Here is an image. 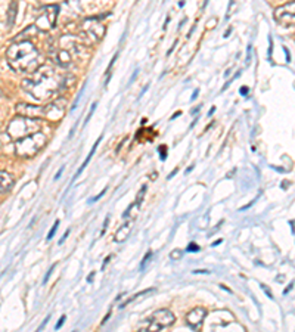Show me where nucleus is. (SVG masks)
<instances>
[{"label": "nucleus", "mask_w": 295, "mask_h": 332, "mask_svg": "<svg viewBox=\"0 0 295 332\" xmlns=\"http://www.w3.org/2000/svg\"><path fill=\"white\" fill-rule=\"evenodd\" d=\"M15 185V179L12 175L6 173V172H0V192H9Z\"/></svg>", "instance_id": "f8f14e48"}, {"label": "nucleus", "mask_w": 295, "mask_h": 332, "mask_svg": "<svg viewBox=\"0 0 295 332\" xmlns=\"http://www.w3.org/2000/svg\"><path fill=\"white\" fill-rule=\"evenodd\" d=\"M40 121L34 120V118H27V117H21L18 115L17 118H14L9 126H8V134L11 139H21L26 137L28 134L37 133L40 130Z\"/></svg>", "instance_id": "20e7f679"}, {"label": "nucleus", "mask_w": 295, "mask_h": 332, "mask_svg": "<svg viewBox=\"0 0 295 332\" xmlns=\"http://www.w3.org/2000/svg\"><path fill=\"white\" fill-rule=\"evenodd\" d=\"M289 226H291V230H292V235H294V222H292V220L289 222Z\"/></svg>", "instance_id": "de8ad7c7"}, {"label": "nucleus", "mask_w": 295, "mask_h": 332, "mask_svg": "<svg viewBox=\"0 0 295 332\" xmlns=\"http://www.w3.org/2000/svg\"><path fill=\"white\" fill-rule=\"evenodd\" d=\"M168 21H170V17H167V18H165V24H164V28H167V24H168Z\"/></svg>", "instance_id": "09e8293b"}, {"label": "nucleus", "mask_w": 295, "mask_h": 332, "mask_svg": "<svg viewBox=\"0 0 295 332\" xmlns=\"http://www.w3.org/2000/svg\"><path fill=\"white\" fill-rule=\"evenodd\" d=\"M155 291H157L155 288H149V289H145V291H142V292L136 294V297H133V298H129V300H127L126 303H123V304H121V307L124 308V307L127 306V304H130V303H132V301H134V300H137V298H140V297H145L146 294L149 295V294H152V292H155Z\"/></svg>", "instance_id": "f3484780"}, {"label": "nucleus", "mask_w": 295, "mask_h": 332, "mask_svg": "<svg viewBox=\"0 0 295 332\" xmlns=\"http://www.w3.org/2000/svg\"><path fill=\"white\" fill-rule=\"evenodd\" d=\"M274 21L282 27H292L295 23V2L285 3L274 9Z\"/></svg>", "instance_id": "0eeeda50"}, {"label": "nucleus", "mask_w": 295, "mask_h": 332, "mask_svg": "<svg viewBox=\"0 0 295 332\" xmlns=\"http://www.w3.org/2000/svg\"><path fill=\"white\" fill-rule=\"evenodd\" d=\"M137 74H139V70H136V71H134V73H133V76H132V78H130V81H129V84H132V83H133V81H134V78H136V77H137Z\"/></svg>", "instance_id": "58836bf2"}, {"label": "nucleus", "mask_w": 295, "mask_h": 332, "mask_svg": "<svg viewBox=\"0 0 295 332\" xmlns=\"http://www.w3.org/2000/svg\"><path fill=\"white\" fill-rule=\"evenodd\" d=\"M179 115H180V111H177V112H176V114H174V115L171 117V120H174V118H177Z\"/></svg>", "instance_id": "a18cd8bd"}, {"label": "nucleus", "mask_w": 295, "mask_h": 332, "mask_svg": "<svg viewBox=\"0 0 295 332\" xmlns=\"http://www.w3.org/2000/svg\"><path fill=\"white\" fill-rule=\"evenodd\" d=\"M151 256H152V251H148L146 254H145V257H143V260H142V264H140V269H143L145 267V264H146V261L151 258Z\"/></svg>", "instance_id": "b1692460"}, {"label": "nucleus", "mask_w": 295, "mask_h": 332, "mask_svg": "<svg viewBox=\"0 0 295 332\" xmlns=\"http://www.w3.org/2000/svg\"><path fill=\"white\" fill-rule=\"evenodd\" d=\"M251 45H248V49H246V62H249L251 61Z\"/></svg>", "instance_id": "f704fd0d"}, {"label": "nucleus", "mask_w": 295, "mask_h": 332, "mask_svg": "<svg viewBox=\"0 0 295 332\" xmlns=\"http://www.w3.org/2000/svg\"><path fill=\"white\" fill-rule=\"evenodd\" d=\"M158 152H161V159H165L167 158V146H161L158 149Z\"/></svg>", "instance_id": "c756f323"}, {"label": "nucleus", "mask_w": 295, "mask_h": 332, "mask_svg": "<svg viewBox=\"0 0 295 332\" xmlns=\"http://www.w3.org/2000/svg\"><path fill=\"white\" fill-rule=\"evenodd\" d=\"M96 106H98V102H93V105H92V108H90V112L87 114V117H86V120H84V126L89 123V120L92 118V115H93V112H95V109H96Z\"/></svg>", "instance_id": "4be33fe9"}, {"label": "nucleus", "mask_w": 295, "mask_h": 332, "mask_svg": "<svg viewBox=\"0 0 295 332\" xmlns=\"http://www.w3.org/2000/svg\"><path fill=\"white\" fill-rule=\"evenodd\" d=\"M248 92H249V89H248L246 86H243V87L239 89V93H241L242 96H246V95H248Z\"/></svg>", "instance_id": "2f4dec72"}, {"label": "nucleus", "mask_w": 295, "mask_h": 332, "mask_svg": "<svg viewBox=\"0 0 295 332\" xmlns=\"http://www.w3.org/2000/svg\"><path fill=\"white\" fill-rule=\"evenodd\" d=\"M198 93H199V90H198V89H196V90H195V92H193V95H192V98H190V99H192V101H195V99H196V98H198Z\"/></svg>", "instance_id": "79ce46f5"}, {"label": "nucleus", "mask_w": 295, "mask_h": 332, "mask_svg": "<svg viewBox=\"0 0 295 332\" xmlns=\"http://www.w3.org/2000/svg\"><path fill=\"white\" fill-rule=\"evenodd\" d=\"M84 30H86V33H87L93 40L102 39V36H104V33H105V27L102 26V24H99L96 20H87V21L84 23Z\"/></svg>", "instance_id": "9b49d317"}, {"label": "nucleus", "mask_w": 295, "mask_h": 332, "mask_svg": "<svg viewBox=\"0 0 295 332\" xmlns=\"http://www.w3.org/2000/svg\"><path fill=\"white\" fill-rule=\"evenodd\" d=\"M207 316V308L204 307H195L186 314V323L192 329H199L201 325L204 323V319Z\"/></svg>", "instance_id": "1a4fd4ad"}, {"label": "nucleus", "mask_w": 295, "mask_h": 332, "mask_svg": "<svg viewBox=\"0 0 295 332\" xmlns=\"http://www.w3.org/2000/svg\"><path fill=\"white\" fill-rule=\"evenodd\" d=\"M54 56L55 61H56L59 65H62V67H67V65H70V64L73 62L71 53L67 51V49H64V48H61V49H58V51L55 52Z\"/></svg>", "instance_id": "ddd939ff"}, {"label": "nucleus", "mask_w": 295, "mask_h": 332, "mask_svg": "<svg viewBox=\"0 0 295 332\" xmlns=\"http://www.w3.org/2000/svg\"><path fill=\"white\" fill-rule=\"evenodd\" d=\"M173 323H174V314L167 308H161L151 316L148 326L143 328L142 331H161L164 328L171 326Z\"/></svg>", "instance_id": "39448f33"}, {"label": "nucleus", "mask_w": 295, "mask_h": 332, "mask_svg": "<svg viewBox=\"0 0 295 332\" xmlns=\"http://www.w3.org/2000/svg\"><path fill=\"white\" fill-rule=\"evenodd\" d=\"M132 228H133L132 222L124 223V226H121L120 229L117 230V233H115V236H114L115 242H123V241H126V239H127V236H129V235H130V232H132Z\"/></svg>", "instance_id": "4468645a"}, {"label": "nucleus", "mask_w": 295, "mask_h": 332, "mask_svg": "<svg viewBox=\"0 0 295 332\" xmlns=\"http://www.w3.org/2000/svg\"><path fill=\"white\" fill-rule=\"evenodd\" d=\"M102 137H104V136L101 134V136L98 137V140L95 142V145H93V148H92V151H90V153H89V155L86 156V159L83 161V164H81V165H80V169L77 170V173H76V178H79V176H80L81 173L84 172V169H86V167L89 165V162H90V159H92V156H93V153L96 152V148H98V145L101 143V140H102Z\"/></svg>", "instance_id": "2eb2a0df"}, {"label": "nucleus", "mask_w": 295, "mask_h": 332, "mask_svg": "<svg viewBox=\"0 0 295 332\" xmlns=\"http://www.w3.org/2000/svg\"><path fill=\"white\" fill-rule=\"evenodd\" d=\"M17 114L21 117H27V118H34L39 120L45 115V108L43 106H37V105H28V103H18L15 108Z\"/></svg>", "instance_id": "6e6552de"}, {"label": "nucleus", "mask_w": 295, "mask_h": 332, "mask_svg": "<svg viewBox=\"0 0 295 332\" xmlns=\"http://www.w3.org/2000/svg\"><path fill=\"white\" fill-rule=\"evenodd\" d=\"M186 250H188L189 253H193V251L196 253V251H199V247H198L196 244H193V242H190V244H189V245H188V248H186Z\"/></svg>", "instance_id": "5701e85b"}, {"label": "nucleus", "mask_w": 295, "mask_h": 332, "mask_svg": "<svg viewBox=\"0 0 295 332\" xmlns=\"http://www.w3.org/2000/svg\"><path fill=\"white\" fill-rule=\"evenodd\" d=\"M65 316H61V319H59V322L56 323V326H55V329H61L62 328V325H64V322H65Z\"/></svg>", "instance_id": "c85d7f7f"}, {"label": "nucleus", "mask_w": 295, "mask_h": 332, "mask_svg": "<svg viewBox=\"0 0 295 332\" xmlns=\"http://www.w3.org/2000/svg\"><path fill=\"white\" fill-rule=\"evenodd\" d=\"M58 228H59V220H56L54 226H52V228H51V230H49V233H48V241H51V239L54 238L55 233H56V230H58Z\"/></svg>", "instance_id": "412c9836"}, {"label": "nucleus", "mask_w": 295, "mask_h": 332, "mask_svg": "<svg viewBox=\"0 0 295 332\" xmlns=\"http://www.w3.org/2000/svg\"><path fill=\"white\" fill-rule=\"evenodd\" d=\"M218 244H221V239H218V241H214V242H213V247H217Z\"/></svg>", "instance_id": "49530a36"}, {"label": "nucleus", "mask_w": 295, "mask_h": 332, "mask_svg": "<svg viewBox=\"0 0 295 332\" xmlns=\"http://www.w3.org/2000/svg\"><path fill=\"white\" fill-rule=\"evenodd\" d=\"M271 52H273V40L268 37V61H271Z\"/></svg>", "instance_id": "bb28decb"}, {"label": "nucleus", "mask_w": 295, "mask_h": 332, "mask_svg": "<svg viewBox=\"0 0 295 332\" xmlns=\"http://www.w3.org/2000/svg\"><path fill=\"white\" fill-rule=\"evenodd\" d=\"M261 288H263V289H264V292H266V294H267V297L268 298H273V294H271V291H270V289H268L267 286H266V285H261Z\"/></svg>", "instance_id": "72a5a7b5"}, {"label": "nucleus", "mask_w": 295, "mask_h": 332, "mask_svg": "<svg viewBox=\"0 0 295 332\" xmlns=\"http://www.w3.org/2000/svg\"><path fill=\"white\" fill-rule=\"evenodd\" d=\"M214 111H215V106H213V108L210 109V114H208V115H213V114H214Z\"/></svg>", "instance_id": "8fccbe9b"}, {"label": "nucleus", "mask_w": 295, "mask_h": 332, "mask_svg": "<svg viewBox=\"0 0 295 332\" xmlns=\"http://www.w3.org/2000/svg\"><path fill=\"white\" fill-rule=\"evenodd\" d=\"M31 74L33 76L30 78H26L23 81V87L36 99L46 101L51 96H54V93L58 92L61 83L55 77L54 68H51V67H42L40 68L39 67Z\"/></svg>", "instance_id": "f03ea898"}, {"label": "nucleus", "mask_w": 295, "mask_h": 332, "mask_svg": "<svg viewBox=\"0 0 295 332\" xmlns=\"http://www.w3.org/2000/svg\"><path fill=\"white\" fill-rule=\"evenodd\" d=\"M45 145H46V136L37 131V133L18 139V142L15 143V152L18 156H23V158L34 156Z\"/></svg>", "instance_id": "7ed1b4c3"}, {"label": "nucleus", "mask_w": 295, "mask_h": 332, "mask_svg": "<svg viewBox=\"0 0 295 332\" xmlns=\"http://www.w3.org/2000/svg\"><path fill=\"white\" fill-rule=\"evenodd\" d=\"M195 275H199V273H210V270H205V269H201V270H193Z\"/></svg>", "instance_id": "c9c22d12"}, {"label": "nucleus", "mask_w": 295, "mask_h": 332, "mask_svg": "<svg viewBox=\"0 0 295 332\" xmlns=\"http://www.w3.org/2000/svg\"><path fill=\"white\" fill-rule=\"evenodd\" d=\"M107 191H108V188H105V189H104V191H102V192H101V194H98V195H96V197H93V198H92V200H90V203H96V201H98V200H101V197H104V195H105V194H107Z\"/></svg>", "instance_id": "393cba45"}, {"label": "nucleus", "mask_w": 295, "mask_h": 332, "mask_svg": "<svg viewBox=\"0 0 295 332\" xmlns=\"http://www.w3.org/2000/svg\"><path fill=\"white\" fill-rule=\"evenodd\" d=\"M68 235H70V229L67 230V232H65V233H64V236H62V238H61V239H59V245H62V244H64V242H65V239H67V238H68Z\"/></svg>", "instance_id": "7c9ffc66"}, {"label": "nucleus", "mask_w": 295, "mask_h": 332, "mask_svg": "<svg viewBox=\"0 0 295 332\" xmlns=\"http://www.w3.org/2000/svg\"><path fill=\"white\" fill-rule=\"evenodd\" d=\"M230 33H232V28H227V30H226V33H224V36H223V37H229V34H230Z\"/></svg>", "instance_id": "37998d69"}, {"label": "nucleus", "mask_w": 295, "mask_h": 332, "mask_svg": "<svg viewBox=\"0 0 295 332\" xmlns=\"http://www.w3.org/2000/svg\"><path fill=\"white\" fill-rule=\"evenodd\" d=\"M55 266L56 264H54V266H51V269L48 270V273H46V276H45V279H43V283H48V281H49V278H51V275H52V272L55 270Z\"/></svg>", "instance_id": "a878e982"}, {"label": "nucleus", "mask_w": 295, "mask_h": 332, "mask_svg": "<svg viewBox=\"0 0 295 332\" xmlns=\"http://www.w3.org/2000/svg\"><path fill=\"white\" fill-rule=\"evenodd\" d=\"M9 140H12V139L9 137L8 131H2V130H0V146L6 145V143H8Z\"/></svg>", "instance_id": "6ab92c4d"}, {"label": "nucleus", "mask_w": 295, "mask_h": 332, "mask_svg": "<svg viewBox=\"0 0 295 332\" xmlns=\"http://www.w3.org/2000/svg\"><path fill=\"white\" fill-rule=\"evenodd\" d=\"M49 319H51V314H49V316H48V317H46V319L43 320V323H42V325L39 326V331H43V329L46 328V325L49 323Z\"/></svg>", "instance_id": "cd10ccee"}, {"label": "nucleus", "mask_w": 295, "mask_h": 332, "mask_svg": "<svg viewBox=\"0 0 295 332\" xmlns=\"http://www.w3.org/2000/svg\"><path fill=\"white\" fill-rule=\"evenodd\" d=\"M283 52H285V55H286V61L289 62V61H291V55H289V52H288L286 48H283Z\"/></svg>", "instance_id": "a19ab883"}, {"label": "nucleus", "mask_w": 295, "mask_h": 332, "mask_svg": "<svg viewBox=\"0 0 295 332\" xmlns=\"http://www.w3.org/2000/svg\"><path fill=\"white\" fill-rule=\"evenodd\" d=\"M177 172H179V169H174V170H173V173H170L167 179H171V178H174V176L177 175Z\"/></svg>", "instance_id": "e433bc0d"}, {"label": "nucleus", "mask_w": 295, "mask_h": 332, "mask_svg": "<svg viewBox=\"0 0 295 332\" xmlns=\"http://www.w3.org/2000/svg\"><path fill=\"white\" fill-rule=\"evenodd\" d=\"M17 12H18V3H17V0H12L9 5V9H8V28H12L15 24Z\"/></svg>", "instance_id": "dca6fc26"}, {"label": "nucleus", "mask_w": 295, "mask_h": 332, "mask_svg": "<svg viewBox=\"0 0 295 332\" xmlns=\"http://www.w3.org/2000/svg\"><path fill=\"white\" fill-rule=\"evenodd\" d=\"M108 223H109V217H107V219H105V225H104V230L101 232V235H104V233H105V230H107V228H108Z\"/></svg>", "instance_id": "4c0bfd02"}, {"label": "nucleus", "mask_w": 295, "mask_h": 332, "mask_svg": "<svg viewBox=\"0 0 295 332\" xmlns=\"http://www.w3.org/2000/svg\"><path fill=\"white\" fill-rule=\"evenodd\" d=\"M58 14H59V8L56 5H51V6H46L43 8L40 17L36 20V28L39 31H43V33H48L51 31L55 26H56V18H58Z\"/></svg>", "instance_id": "423d86ee"}, {"label": "nucleus", "mask_w": 295, "mask_h": 332, "mask_svg": "<svg viewBox=\"0 0 295 332\" xmlns=\"http://www.w3.org/2000/svg\"><path fill=\"white\" fill-rule=\"evenodd\" d=\"M292 288H294V282H291V283H289V285H288V286H286V288L283 289V295H286V294H288V292H289V291H291Z\"/></svg>", "instance_id": "473e14b6"}, {"label": "nucleus", "mask_w": 295, "mask_h": 332, "mask_svg": "<svg viewBox=\"0 0 295 332\" xmlns=\"http://www.w3.org/2000/svg\"><path fill=\"white\" fill-rule=\"evenodd\" d=\"M183 256V251L180 250V248H176V250H173L171 253H170V258L171 260H180Z\"/></svg>", "instance_id": "aec40b11"}, {"label": "nucleus", "mask_w": 295, "mask_h": 332, "mask_svg": "<svg viewBox=\"0 0 295 332\" xmlns=\"http://www.w3.org/2000/svg\"><path fill=\"white\" fill-rule=\"evenodd\" d=\"M62 172H64V167H61L59 170H58V173H56V176H55V179L58 180L59 178H61V175H62Z\"/></svg>", "instance_id": "ea45409f"}, {"label": "nucleus", "mask_w": 295, "mask_h": 332, "mask_svg": "<svg viewBox=\"0 0 295 332\" xmlns=\"http://www.w3.org/2000/svg\"><path fill=\"white\" fill-rule=\"evenodd\" d=\"M93 278H95V272H92V273H90V276L87 278V281L92 282V281H93Z\"/></svg>", "instance_id": "c03bdc74"}, {"label": "nucleus", "mask_w": 295, "mask_h": 332, "mask_svg": "<svg viewBox=\"0 0 295 332\" xmlns=\"http://www.w3.org/2000/svg\"><path fill=\"white\" fill-rule=\"evenodd\" d=\"M192 170H193V165H190V167H189L188 170H186V173H190V172H192Z\"/></svg>", "instance_id": "3c124183"}, {"label": "nucleus", "mask_w": 295, "mask_h": 332, "mask_svg": "<svg viewBox=\"0 0 295 332\" xmlns=\"http://www.w3.org/2000/svg\"><path fill=\"white\" fill-rule=\"evenodd\" d=\"M64 112H65V101L58 99L54 103L45 106V115L43 117H46L48 120H52V121H58V120L62 118Z\"/></svg>", "instance_id": "9d476101"}, {"label": "nucleus", "mask_w": 295, "mask_h": 332, "mask_svg": "<svg viewBox=\"0 0 295 332\" xmlns=\"http://www.w3.org/2000/svg\"><path fill=\"white\" fill-rule=\"evenodd\" d=\"M6 59L9 65L20 73H34L42 65L40 52L30 42H15L6 51Z\"/></svg>", "instance_id": "f257e3e1"}, {"label": "nucleus", "mask_w": 295, "mask_h": 332, "mask_svg": "<svg viewBox=\"0 0 295 332\" xmlns=\"http://www.w3.org/2000/svg\"><path fill=\"white\" fill-rule=\"evenodd\" d=\"M145 194H146V185H143V186L140 188V191H139V194H137V197H136V204L140 205V203L143 201Z\"/></svg>", "instance_id": "a211bd4d"}]
</instances>
